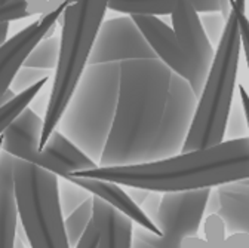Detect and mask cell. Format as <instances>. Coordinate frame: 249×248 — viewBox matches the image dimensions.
<instances>
[{
  "label": "cell",
  "instance_id": "19",
  "mask_svg": "<svg viewBox=\"0 0 249 248\" xmlns=\"http://www.w3.org/2000/svg\"><path fill=\"white\" fill-rule=\"evenodd\" d=\"M64 3L66 0H8L0 3V22H11L36 15L42 17Z\"/></svg>",
  "mask_w": 249,
  "mask_h": 248
},
{
  "label": "cell",
  "instance_id": "16",
  "mask_svg": "<svg viewBox=\"0 0 249 248\" xmlns=\"http://www.w3.org/2000/svg\"><path fill=\"white\" fill-rule=\"evenodd\" d=\"M40 153L43 154L42 168L52 172L58 178H69V175L76 171H85L98 167L58 130L49 135L46 146Z\"/></svg>",
  "mask_w": 249,
  "mask_h": 248
},
{
  "label": "cell",
  "instance_id": "3",
  "mask_svg": "<svg viewBox=\"0 0 249 248\" xmlns=\"http://www.w3.org/2000/svg\"><path fill=\"white\" fill-rule=\"evenodd\" d=\"M230 15L197 98L193 122L181 153L208 149L224 141L236 88L239 58L242 51L239 33V11L245 0H231Z\"/></svg>",
  "mask_w": 249,
  "mask_h": 248
},
{
  "label": "cell",
  "instance_id": "39",
  "mask_svg": "<svg viewBox=\"0 0 249 248\" xmlns=\"http://www.w3.org/2000/svg\"><path fill=\"white\" fill-rule=\"evenodd\" d=\"M220 248H221V247H220Z\"/></svg>",
  "mask_w": 249,
  "mask_h": 248
},
{
  "label": "cell",
  "instance_id": "37",
  "mask_svg": "<svg viewBox=\"0 0 249 248\" xmlns=\"http://www.w3.org/2000/svg\"><path fill=\"white\" fill-rule=\"evenodd\" d=\"M5 2H8V0H0V3H5Z\"/></svg>",
  "mask_w": 249,
  "mask_h": 248
},
{
  "label": "cell",
  "instance_id": "6",
  "mask_svg": "<svg viewBox=\"0 0 249 248\" xmlns=\"http://www.w3.org/2000/svg\"><path fill=\"white\" fill-rule=\"evenodd\" d=\"M14 183L18 215L30 248H71L58 205V177L15 159Z\"/></svg>",
  "mask_w": 249,
  "mask_h": 248
},
{
  "label": "cell",
  "instance_id": "17",
  "mask_svg": "<svg viewBox=\"0 0 249 248\" xmlns=\"http://www.w3.org/2000/svg\"><path fill=\"white\" fill-rule=\"evenodd\" d=\"M15 158L0 152V248H14L18 229V204L14 183Z\"/></svg>",
  "mask_w": 249,
  "mask_h": 248
},
{
  "label": "cell",
  "instance_id": "25",
  "mask_svg": "<svg viewBox=\"0 0 249 248\" xmlns=\"http://www.w3.org/2000/svg\"><path fill=\"white\" fill-rule=\"evenodd\" d=\"M43 79H51V72L46 70H39V69H28V67H21L17 76L14 77L11 83V91L15 95L21 94V92L27 91L28 88L35 86L37 82Z\"/></svg>",
  "mask_w": 249,
  "mask_h": 248
},
{
  "label": "cell",
  "instance_id": "20",
  "mask_svg": "<svg viewBox=\"0 0 249 248\" xmlns=\"http://www.w3.org/2000/svg\"><path fill=\"white\" fill-rule=\"evenodd\" d=\"M181 0H108L107 11L119 12L128 17L171 15Z\"/></svg>",
  "mask_w": 249,
  "mask_h": 248
},
{
  "label": "cell",
  "instance_id": "5",
  "mask_svg": "<svg viewBox=\"0 0 249 248\" xmlns=\"http://www.w3.org/2000/svg\"><path fill=\"white\" fill-rule=\"evenodd\" d=\"M119 85V63L88 66L56 127L97 165L111 131Z\"/></svg>",
  "mask_w": 249,
  "mask_h": 248
},
{
  "label": "cell",
  "instance_id": "24",
  "mask_svg": "<svg viewBox=\"0 0 249 248\" xmlns=\"http://www.w3.org/2000/svg\"><path fill=\"white\" fill-rule=\"evenodd\" d=\"M58 205L62 214V219H66L74 210H77L85 201H88L92 195L85 189L79 188L77 184L67 178H58Z\"/></svg>",
  "mask_w": 249,
  "mask_h": 248
},
{
  "label": "cell",
  "instance_id": "35",
  "mask_svg": "<svg viewBox=\"0 0 249 248\" xmlns=\"http://www.w3.org/2000/svg\"><path fill=\"white\" fill-rule=\"evenodd\" d=\"M131 248H154V247L150 245V244H147V242H144V241H141L140 238H137V236L132 235V247H131Z\"/></svg>",
  "mask_w": 249,
  "mask_h": 248
},
{
  "label": "cell",
  "instance_id": "1",
  "mask_svg": "<svg viewBox=\"0 0 249 248\" xmlns=\"http://www.w3.org/2000/svg\"><path fill=\"white\" fill-rule=\"evenodd\" d=\"M69 177L111 181L131 189L154 193L189 192L249 178V137L179 153L162 161L124 167H95L76 171Z\"/></svg>",
  "mask_w": 249,
  "mask_h": 248
},
{
  "label": "cell",
  "instance_id": "38",
  "mask_svg": "<svg viewBox=\"0 0 249 248\" xmlns=\"http://www.w3.org/2000/svg\"><path fill=\"white\" fill-rule=\"evenodd\" d=\"M248 2H249V0H248Z\"/></svg>",
  "mask_w": 249,
  "mask_h": 248
},
{
  "label": "cell",
  "instance_id": "13",
  "mask_svg": "<svg viewBox=\"0 0 249 248\" xmlns=\"http://www.w3.org/2000/svg\"><path fill=\"white\" fill-rule=\"evenodd\" d=\"M132 21L140 28L141 35L162 63L175 75L181 76L192 83V67L187 61L174 30L166 25L159 17L151 15H134Z\"/></svg>",
  "mask_w": 249,
  "mask_h": 248
},
{
  "label": "cell",
  "instance_id": "9",
  "mask_svg": "<svg viewBox=\"0 0 249 248\" xmlns=\"http://www.w3.org/2000/svg\"><path fill=\"white\" fill-rule=\"evenodd\" d=\"M158 58L131 17L122 15L103 21L90 51L88 66Z\"/></svg>",
  "mask_w": 249,
  "mask_h": 248
},
{
  "label": "cell",
  "instance_id": "31",
  "mask_svg": "<svg viewBox=\"0 0 249 248\" xmlns=\"http://www.w3.org/2000/svg\"><path fill=\"white\" fill-rule=\"evenodd\" d=\"M185 2H189L197 14L220 11V2L218 0H185Z\"/></svg>",
  "mask_w": 249,
  "mask_h": 248
},
{
  "label": "cell",
  "instance_id": "22",
  "mask_svg": "<svg viewBox=\"0 0 249 248\" xmlns=\"http://www.w3.org/2000/svg\"><path fill=\"white\" fill-rule=\"evenodd\" d=\"M48 82H49V79H43V80L37 82L35 86H31L27 91L21 92V94H18L12 101H9L3 107H0V135H2V133L5 131V128L9 125V123L24 109H27L31 104V101H33L40 94V91L46 86Z\"/></svg>",
  "mask_w": 249,
  "mask_h": 248
},
{
  "label": "cell",
  "instance_id": "32",
  "mask_svg": "<svg viewBox=\"0 0 249 248\" xmlns=\"http://www.w3.org/2000/svg\"><path fill=\"white\" fill-rule=\"evenodd\" d=\"M239 92H240V104H242V109H243V116H245V120H246V128H248V133H249V94L242 85L239 86Z\"/></svg>",
  "mask_w": 249,
  "mask_h": 248
},
{
  "label": "cell",
  "instance_id": "21",
  "mask_svg": "<svg viewBox=\"0 0 249 248\" xmlns=\"http://www.w3.org/2000/svg\"><path fill=\"white\" fill-rule=\"evenodd\" d=\"M59 57V38L52 36L42 39L27 57L22 67L55 72Z\"/></svg>",
  "mask_w": 249,
  "mask_h": 248
},
{
  "label": "cell",
  "instance_id": "2",
  "mask_svg": "<svg viewBox=\"0 0 249 248\" xmlns=\"http://www.w3.org/2000/svg\"><path fill=\"white\" fill-rule=\"evenodd\" d=\"M171 75L159 58L120 63L116 114L98 167H124L150 161Z\"/></svg>",
  "mask_w": 249,
  "mask_h": 248
},
{
  "label": "cell",
  "instance_id": "7",
  "mask_svg": "<svg viewBox=\"0 0 249 248\" xmlns=\"http://www.w3.org/2000/svg\"><path fill=\"white\" fill-rule=\"evenodd\" d=\"M209 193L211 189L162 193L158 212L153 219L160 236L141 228H134V236L154 248H181L185 238L197 236Z\"/></svg>",
  "mask_w": 249,
  "mask_h": 248
},
{
  "label": "cell",
  "instance_id": "34",
  "mask_svg": "<svg viewBox=\"0 0 249 248\" xmlns=\"http://www.w3.org/2000/svg\"><path fill=\"white\" fill-rule=\"evenodd\" d=\"M220 2V12L223 14V17L227 19L230 15V9H231V0H218Z\"/></svg>",
  "mask_w": 249,
  "mask_h": 248
},
{
  "label": "cell",
  "instance_id": "18",
  "mask_svg": "<svg viewBox=\"0 0 249 248\" xmlns=\"http://www.w3.org/2000/svg\"><path fill=\"white\" fill-rule=\"evenodd\" d=\"M92 223L100 236L98 248H131L134 226L128 217L97 196H92Z\"/></svg>",
  "mask_w": 249,
  "mask_h": 248
},
{
  "label": "cell",
  "instance_id": "23",
  "mask_svg": "<svg viewBox=\"0 0 249 248\" xmlns=\"http://www.w3.org/2000/svg\"><path fill=\"white\" fill-rule=\"evenodd\" d=\"M92 215H93V207H92V196H90L77 210H74L64 219V230L71 248L76 247V244L79 242L88 226L92 223Z\"/></svg>",
  "mask_w": 249,
  "mask_h": 248
},
{
  "label": "cell",
  "instance_id": "27",
  "mask_svg": "<svg viewBox=\"0 0 249 248\" xmlns=\"http://www.w3.org/2000/svg\"><path fill=\"white\" fill-rule=\"evenodd\" d=\"M203 230H205V241L212 248L221 247L224 239L227 238L224 222L218 214H208L203 225Z\"/></svg>",
  "mask_w": 249,
  "mask_h": 248
},
{
  "label": "cell",
  "instance_id": "36",
  "mask_svg": "<svg viewBox=\"0 0 249 248\" xmlns=\"http://www.w3.org/2000/svg\"><path fill=\"white\" fill-rule=\"evenodd\" d=\"M0 152H2V138H0Z\"/></svg>",
  "mask_w": 249,
  "mask_h": 248
},
{
  "label": "cell",
  "instance_id": "11",
  "mask_svg": "<svg viewBox=\"0 0 249 248\" xmlns=\"http://www.w3.org/2000/svg\"><path fill=\"white\" fill-rule=\"evenodd\" d=\"M67 6L69 3L66 2L55 11L42 15L37 21L31 22L14 38L8 39V42L0 48V107H3L17 97L9 89L14 77L24 66L28 54L42 39L46 38L49 30L58 24V19L62 17Z\"/></svg>",
  "mask_w": 249,
  "mask_h": 248
},
{
  "label": "cell",
  "instance_id": "26",
  "mask_svg": "<svg viewBox=\"0 0 249 248\" xmlns=\"http://www.w3.org/2000/svg\"><path fill=\"white\" fill-rule=\"evenodd\" d=\"M199 19H200V25L203 28V32L206 35V38L209 39L212 46H216L218 42H220L224 27H226V18L223 17V14L218 12H205V14H199Z\"/></svg>",
  "mask_w": 249,
  "mask_h": 248
},
{
  "label": "cell",
  "instance_id": "12",
  "mask_svg": "<svg viewBox=\"0 0 249 248\" xmlns=\"http://www.w3.org/2000/svg\"><path fill=\"white\" fill-rule=\"evenodd\" d=\"M43 117H40L30 106L24 109L0 135L2 150L12 158L43 167V154L39 150Z\"/></svg>",
  "mask_w": 249,
  "mask_h": 248
},
{
  "label": "cell",
  "instance_id": "30",
  "mask_svg": "<svg viewBox=\"0 0 249 248\" xmlns=\"http://www.w3.org/2000/svg\"><path fill=\"white\" fill-rule=\"evenodd\" d=\"M221 248H249V235L248 233H231L229 235Z\"/></svg>",
  "mask_w": 249,
  "mask_h": 248
},
{
  "label": "cell",
  "instance_id": "4",
  "mask_svg": "<svg viewBox=\"0 0 249 248\" xmlns=\"http://www.w3.org/2000/svg\"><path fill=\"white\" fill-rule=\"evenodd\" d=\"M69 6L62 14L59 57L52 80L51 95L45 109L39 150L46 146L56 130L73 92L88 67L90 51L107 14L108 0H66Z\"/></svg>",
  "mask_w": 249,
  "mask_h": 248
},
{
  "label": "cell",
  "instance_id": "8",
  "mask_svg": "<svg viewBox=\"0 0 249 248\" xmlns=\"http://www.w3.org/2000/svg\"><path fill=\"white\" fill-rule=\"evenodd\" d=\"M197 97L185 79L172 73L163 116L150 150V161H162L181 153L189 135Z\"/></svg>",
  "mask_w": 249,
  "mask_h": 248
},
{
  "label": "cell",
  "instance_id": "29",
  "mask_svg": "<svg viewBox=\"0 0 249 248\" xmlns=\"http://www.w3.org/2000/svg\"><path fill=\"white\" fill-rule=\"evenodd\" d=\"M98 244H100L98 232L95 226H93V223H90L74 248H98Z\"/></svg>",
  "mask_w": 249,
  "mask_h": 248
},
{
  "label": "cell",
  "instance_id": "33",
  "mask_svg": "<svg viewBox=\"0 0 249 248\" xmlns=\"http://www.w3.org/2000/svg\"><path fill=\"white\" fill-rule=\"evenodd\" d=\"M9 33V22H0V48L8 42Z\"/></svg>",
  "mask_w": 249,
  "mask_h": 248
},
{
  "label": "cell",
  "instance_id": "10",
  "mask_svg": "<svg viewBox=\"0 0 249 248\" xmlns=\"http://www.w3.org/2000/svg\"><path fill=\"white\" fill-rule=\"evenodd\" d=\"M171 17L172 30L177 36L179 48L182 49L192 67L190 86L196 97L199 98L215 55L213 46L211 45L200 25L199 14L193 9V6L189 2L181 0L171 14Z\"/></svg>",
  "mask_w": 249,
  "mask_h": 248
},
{
  "label": "cell",
  "instance_id": "14",
  "mask_svg": "<svg viewBox=\"0 0 249 248\" xmlns=\"http://www.w3.org/2000/svg\"><path fill=\"white\" fill-rule=\"evenodd\" d=\"M205 212L220 215L226 233L249 235V178L211 189Z\"/></svg>",
  "mask_w": 249,
  "mask_h": 248
},
{
  "label": "cell",
  "instance_id": "28",
  "mask_svg": "<svg viewBox=\"0 0 249 248\" xmlns=\"http://www.w3.org/2000/svg\"><path fill=\"white\" fill-rule=\"evenodd\" d=\"M237 22H239L240 43H242V49L245 52V59H246V64H248V70H249V18L246 17L245 9L239 11Z\"/></svg>",
  "mask_w": 249,
  "mask_h": 248
},
{
  "label": "cell",
  "instance_id": "15",
  "mask_svg": "<svg viewBox=\"0 0 249 248\" xmlns=\"http://www.w3.org/2000/svg\"><path fill=\"white\" fill-rule=\"evenodd\" d=\"M67 180L73 181L74 184L79 186V188L89 192L92 196L100 198L107 205H110L116 211L122 212L124 217H128L132 223L138 225V228H141L156 236H160V230L156 228V225L144 214L141 207H138L132 201V198L128 195V192H124L122 189L120 184L106 181V180L86 178V177H69Z\"/></svg>",
  "mask_w": 249,
  "mask_h": 248
}]
</instances>
